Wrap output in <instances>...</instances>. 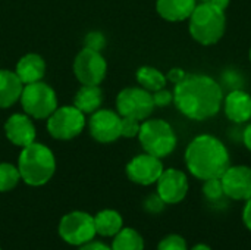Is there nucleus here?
I'll use <instances>...</instances> for the list:
<instances>
[{
  "label": "nucleus",
  "instance_id": "obj_1",
  "mask_svg": "<svg viewBox=\"0 0 251 250\" xmlns=\"http://www.w3.org/2000/svg\"><path fill=\"white\" fill-rule=\"evenodd\" d=\"M172 93L176 109L193 121H207L218 115L225 96L221 84L204 74H187Z\"/></svg>",
  "mask_w": 251,
  "mask_h": 250
},
{
  "label": "nucleus",
  "instance_id": "obj_2",
  "mask_svg": "<svg viewBox=\"0 0 251 250\" xmlns=\"http://www.w3.org/2000/svg\"><path fill=\"white\" fill-rule=\"evenodd\" d=\"M185 165L197 180L221 178L231 167L229 150L221 139L212 134H200L185 149Z\"/></svg>",
  "mask_w": 251,
  "mask_h": 250
},
{
  "label": "nucleus",
  "instance_id": "obj_3",
  "mask_svg": "<svg viewBox=\"0 0 251 250\" xmlns=\"http://www.w3.org/2000/svg\"><path fill=\"white\" fill-rule=\"evenodd\" d=\"M188 31L193 40L201 46H213L219 43L226 31L225 10L210 1L197 3L188 18Z\"/></svg>",
  "mask_w": 251,
  "mask_h": 250
},
{
  "label": "nucleus",
  "instance_id": "obj_4",
  "mask_svg": "<svg viewBox=\"0 0 251 250\" xmlns=\"http://www.w3.org/2000/svg\"><path fill=\"white\" fill-rule=\"evenodd\" d=\"M18 169L21 178L28 186H43L54 174L56 161L51 150L40 143H31L26 147H22L19 155Z\"/></svg>",
  "mask_w": 251,
  "mask_h": 250
},
{
  "label": "nucleus",
  "instance_id": "obj_5",
  "mask_svg": "<svg viewBox=\"0 0 251 250\" xmlns=\"http://www.w3.org/2000/svg\"><path fill=\"white\" fill-rule=\"evenodd\" d=\"M138 140L146 153L160 159L169 156L178 144L172 125L165 119H144L140 127Z\"/></svg>",
  "mask_w": 251,
  "mask_h": 250
},
{
  "label": "nucleus",
  "instance_id": "obj_6",
  "mask_svg": "<svg viewBox=\"0 0 251 250\" xmlns=\"http://www.w3.org/2000/svg\"><path fill=\"white\" fill-rule=\"evenodd\" d=\"M21 103L24 111L35 119L49 118L57 109L54 90L41 81L25 84L21 94Z\"/></svg>",
  "mask_w": 251,
  "mask_h": 250
},
{
  "label": "nucleus",
  "instance_id": "obj_7",
  "mask_svg": "<svg viewBox=\"0 0 251 250\" xmlns=\"http://www.w3.org/2000/svg\"><path fill=\"white\" fill-rule=\"evenodd\" d=\"M118 113L121 116L135 118L138 121H144L150 118L154 111L153 94L143 87H128L124 88L116 99Z\"/></svg>",
  "mask_w": 251,
  "mask_h": 250
},
{
  "label": "nucleus",
  "instance_id": "obj_8",
  "mask_svg": "<svg viewBox=\"0 0 251 250\" xmlns=\"http://www.w3.org/2000/svg\"><path fill=\"white\" fill-rule=\"evenodd\" d=\"M85 127L84 113L75 106L57 108L47 119V130L57 140H71Z\"/></svg>",
  "mask_w": 251,
  "mask_h": 250
},
{
  "label": "nucleus",
  "instance_id": "obj_9",
  "mask_svg": "<svg viewBox=\"0 0 251 250\" xmlns=\"http://www.w3.org/2000/svg\"><path fill=\"white\" fill-rule=\"evenodd\" d=\"M59 234L66 243L72 246H82L91 242L97 234L94 218L81 211L66 214L59 224Z\"/></svg>",
  "mask_w": 251,
  "mask_h": 250
},
{
  "label": "nucleus",
  "instance_id": "obj_10",
  "mask_svg": "<svg viewBox=\"0 0 251 250\" xmlns=\"http://www.w3.org/2000/svg\"><path fill=\"white\" fill-rule=\"evenodd\" d=\"M107 71V63L100 52L93 49H82L74 63V72L82 85H99Z\"/></svg>",
  "mask_w": 251,
  "mask_h": 250
},
{
  "label": "nucleus",
  "instance_id": "obj_11",
  "mask_svg": "<svg viewBox=\"0 0 251 250\" xmlns=\"http://www.w3.org/2000/svg\"><path fill=\"white\" fill-rule=\"evenodd\" d=\"M156 184H157V194L166 205L181 203L185 199L190 189L185 172L176 168L163 169Z\"/></svg>",
  "mask_w": 251,
  "mask_h": 250
},
{
  "label": "nucleus",
  "instance_id": "obj_12",
  "mask_svg": "<svg viewBox=\"0 0 251 250\" xmlns=\"http://www.w3.org/2000/svg\"><path fill=\"white\" fill-rule=\"evenodd\" d=\"M221 181L226 197L238 202H247L249 199H251L250 167L247 165L229 167L221 175Z\"/></svg>",
  "mask_w": 251,
  "mask_h": 250
},
{
  "label": "nucleus",
  "instance_id": "obj_13",
  "mask_svg": "<svg viewBox=\"0 0 251 250\" xmlns=\"http://www.w3.org/2000/svg\"><path fill=\"white\" fill-rule=\"evenodd\" d=\"M163 169L165 168L160 158H156L149 153H143L131 159V162L126 165V175L135 184L150 186L157 183Z\"/></svg>",
  "mask_w": 251,
  "mask_h": 250
},
{
  "label": "nucleus",
  "instance_id": "obj_14",
  "mask_svg": "<svg viewBox=\"0 0 251 250\" xmlns=\"http://www.w3.org/2000/svg\"><path fill=\"white\" fill-rule=\"evenodd\" d=\"M122 116L109 109H99L90 118V133L100 143H112L121 137Z\"/></svg>",
  "mask_w": 251,
  "mask_h": 250
},
{
  "label": "nucleus",
  "instance_id": "obj_15",
  "mask_svg": "<svg viewBox=\"0 0 251 250\" xmlns=\"http://www.w3.org/2000/svg\"><path fill=\"white\" fill-rule=\"evenodd\" d=\"M226 118L234 124H246L251 119V94L243 88H234L222 102Z\"/></svg>",
  "mask_w": 251,
  "mask_h": 250
},
{
  "label": "nucleus",
  "instance_id": "obj_16",
  "mask_svg": "<svg viewBox=\"0 0 251 250\" xmlns=\"http://www.w3.org/2000/svg\"><path fill=\"white\" fill-rule=\"evenodd\" d=\"M4 133L9 141L19 147H26L35 141V127L32 121L22 113H15L6 121Z\"/></svg>",
  "mask_w": 251,
  "mask_h": 250
},
{
  "label": "nucleus",
  "instance_id": "obj_17",
  "mask_svg": "<svg viewBox=\"0 0 251 250\" xmlns=\"http://www.w3.org/2000/svg\"><path fill=\"white\" fill-rule=\"evenodd\" d=\"M197 6V0H157V13L169 22L187 21Z\"/></svg>",
  "mask_w": 251,
  "mask_h": 250
},
{
  "label": "nucleus",
  "instance_id": "obj_18",
  "mask_svg": "<svg viewBox=\"0 0 251 250\" xmlns=\"http://www.w3.org/2000/svg\"><path fill=\"white\" fill-rule=\"evenodd\" d=\"M24 84L16 72L0 69V109H6L21 99Z\"/></svg>",
  "mask_w": 251,
  "mask_h": 250
},
{
  "label": "nucleus",
  "instance_id": "obj_19",
  "mask_svg": "<svg viewBox=\"0 0 251 250\" xmlns=\"http://www.w3.org/2000/svg\"><path fill=\"white\" fill-rule=\"evenodd\" d=\"M15 72L19 77V80L22 81V84L37 83L44 77L46 63L41 56H38L35 53H29L19 59Z\"/></svg>",
  "mask_w": 251,
  "mask_h": 250
},
{
  "label": "nucleus",
  "instance_id": "obj_20",
  "mask_svg": "<svg viewBox=\"0 0 251 250\" xmlns=\"http://www.w3.org/2000/svg\"><path fill=\"white\" fill-rule=\"evenodd\" d=\"M94 227L97 234L113 237L124 228V220L119 212L113 209H104L94 217Z\"/></svg>",
  "mask_w": 251,
  "mask_h": 250
},
{
  "label": "nucleus",
  "instance_id": "obj_21",
  "mask_svg": "<svg viewBox=\"0 0 251 250\" xmlns=\"http://www.w3.org/2000/svg\"><path fill=\"white\" fill-rule=\"evenodd\" d=\"M103 96L99 85H82L75 96V108L82 113H94L101 106Z\"/></svg>",
  "mask_w": 251,
  "mask_h": 250
},
{
  "label": "nucleus",
  "instance_id": "obj_22",
  "mask_svg": "<svg viewBox=\"0 0 251 250\" xmlns=\"http://www.w3.org/2000/svg\"><path fill=\"white\" fill-rule=\"evenodd\" d=\"M137 81L138 84L150 91V93H154L157 90H162L166 87V75L163 72H160L157 68H153V66H141L138 68L137 71Z\"/></svg>",
  "mask_w": 251,
  "mask_h": 250
},
{
  "label": "nucleus",
  "instance_id": "obj_23",
  "mask_svg": "<svg viewBox=\"0 0 251 250\" xmlns=\"http://www.w3.org/2000/svg\"><path fill=\"white\" fill-rule=\"evenodd\" d=\"M112 250H144V239L134 228H122L113 236Z\"/></svg>",
  "mask_w": 251,
  "mask_h": 250
},
{
  "label": "nucleus",
  "instance_id": "obj_24",
  "mask_svg": "<svg viewBox=\"0 0 251 250\" xmlns=\"http://www.w3.org/2000/svg\"><path fill=\"white\" fill-rule=\"evenodd\" d=\"M21 180L19 169L12 164H0V192H9Z\"/></svg>",
  "mask_w": 251,
  "mask_h": 250
},
{
  "label": "nucleus",
  "instance_id": "obj_25",
  "mask_svg": "<svg viewBox=\"0 0 251 250\" xmlns=\"http://www.w3.org/2000/svg\"><path fill=\"white\" fill-rule=\"evenodd\" d=\"M203 194L207 200L210 202H219L222 200L225 196V192H224V187H222V181L221 178H210V180H206L203 181Z\"/></svg>",
  "mask_w": 251,
  "mask_h": 250
},
{
  "label": "nucleus",
  "instance_id": "obj_26",
  "mask_svg": "<svg viewBox=\"0 0 251 250\" xmlns=\"http://www.w3.org/2000/svg\"><path fill=\"white\" fill-rule=\"evenodd\" d=\"M140 127H141V121H138L135 118H129V116H122V119H121V137H126V139L138 137Z\"/></svg>",
  "mask_w": 251,
  "mask_h": 250
},
{
  "label": "nucleus",
  "instance_id": "obj_27",
  "mask_svg": "<svg viewBox=\"0 0 251 250\" xmlns=\"http://www.w3.org/2000/svg\"><path fill=\"white\" fill-rule=\"evenodd\" d=\"M157 250H188V248H187V242L182 236L169 234L159 243Z\"/></svg>",
  "mask_w": 251,
  "mask_h": 250
},
{
  "label": "nucleus",
  "instance_id": "obj_28",
  "mask_svg": "<svg viewBox=\"0 0 251 250\" xmlns=\"http://www.w3.org/2000/svg\"><path fill=\"white\" fill-rule=\"evenodd\" d=\"M153 102L156 108H166L174 102V93L166 88L157 90L153 93Z\"/></svg>",
  "mask_w": 251,
  "mask_h": 250
},
{
  "label": "nucleus",
  "instance_id": "obj_29",
  "mask_svg": "<svg viewBox=\"0 0 251 250\" xmlns=\"http://www.w3.org/2000/svg\"><path fill=\"white\" fill-rule=\"evenodd\" d=\"M165 202L160 199V196L156 193V194H150L147 199H146V202H144V208H146V211L147 212H150V214H159V212H162L163 211V208H165Z\"/></svg>",
  "mask_w": 251,
  "mask_h": 250
},
{
  "label": "nucleus",
  "instance_id": "obj_30",
  "mask_svg": "<svg viewBox=\"0 0 251 250\" xmlns=\"http://www.w3.org/2000/svg\"><path fill=\"white\" fill-rule=\"evenodd\" d=\"M104 44H106V40H104L103 34H100V32H90L85 38V47L97 50V52H100L104 47Z\"/></svg>",
  "mask_w": 251,
  "mask_h": 250
},
{
  "label": "nucleus",
  "instance_id": "obj_31",
  "mask_svg": "<svg viewBox=\"0 0 251 250\" xmlns=\"http://www.w3.org/2000/svg\"><path fill=\"white\" fill-rule=\"evenodd\" d=\"M185 77H187V72H185L182 68H172V69H169V72L166 74V80L171 81L172 84L181 83Z\"/></svg>",
  "mask_w": 251,
  "mask_h": 250
},
{
  "label": "nucleus",
  "instance_id": "obj_32",
  "mask_svg": "<svg viewBox=\"0 0 251 250\" xmlns=\"http://www.w3.org/2000/svg\"><path fill=\"white\" fill-rule=\"evenodd\" d=\"M243 222L251 231V199L246 202V206L243 209Z\"/></svg>",
  "mask_w": 251,
  "mask_h": 250
},
{
  "label": "nucleus",
  "instance_id": "obj_33",
  "mask_svg": "<svg viewBox=\"0 0 251 250\" xmlns=\"http://www.w3.org/2000/svg\"><path fill=\"white\" fill-rule=\"evenodd\" d=\"M79 250H112V248H109V246H106V245H103L100 242H93L91 240V242L82 245Z\"/></svg>",
  "mask_w": 251,
  "mask_h": 250
},
{
  "label": "nucleus",
  "instance_id": "obj_34",
  "mask_svg": "<svg viewBox=\"0 0 251 250\" xmlns=\"http://www.w3.org/2000/svg\"><path fill=\"white\" fill-rule=\"evenodd\" d=\"M243 143L247 147V150L251 152V124H249L243 131Z\"/></svg>",
  "mask_w": 251,
  "mask_h": 250
},
{
  "label": "nucleus",
  "instance_id": "obj_35",
  "mask_svg": "<svg viewBox=\"0 0 251 250\" xmlns=\"http://www.w3.org/2000/svg\"><path fill=\"white\" fill-rule=\"evenodd\" d=\"M210 3H213L215 6H218L222 10H226V7L229 6V0H210Z\"/></svg>",
  "mask_w": 251,
  "mask_h": 250
},
{
  "label": "nucleus",
  "instance_id": "obj_36",
  "mask_svg": "<svg viewBox=\"0 0 251 250\" xmlns=\"http://www.w3.org/2000/svg\"><path fill=\"white\" fill-rule=\"evenodd\" d=\"M191 250H212V248L207 246L206 243H199V245H196Z\"/></svg>",
  "mask_w": 251,
  "mask_h": 250
},
{
  "label": "nucleus",
  "instance_id": "obj_37",
  "mask_svg": "<svg viewBox=\"0 0 251 250\" xmlns=\"http://www.w3.org/2000/svg\"><path fill=\"white\" fill-rule=\"evenodd\" d=\"M249 57H250V62H251V47H250V52H249Z\"/></svg>",
  "mask_w": 251,
  "mask_h": 250
},
{
  "label": "nucleus",
  "instance_id": "obj_38",
  "mask_svg": "<svg viewBox=\"0 0 251 250\" xmlns=\"http://www.w3.org/2000/svg\"><path fill=\"white\" fill-rule=\"evenodd\" d=\"M199 1H210V0H199Z\"/></svg>",
  "mask_w": 251,
  "mask_h": 250
},
{
  "label": "nucleus",
  "instance_id": "obj_39",
  "mask_svg": "<svg viewBox=\"0 0 251 250\" xmlns=\"http://www.w3.org/2000/svg\"><path fill=\"white\" fill-rule=\"evenodd\" d=\"M0 250H1V249H0Z\"/></svg>",
  "mask_w": 251,
  "mask_h": 250
}]
</instances>
